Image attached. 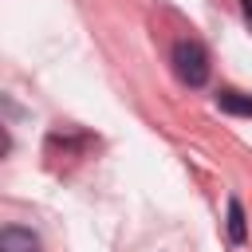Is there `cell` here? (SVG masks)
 <instances>
[{
	"instance_id": "obj_1",
	"label": "cell",
	"mask_w": 252,
	"mask_h": 252,
	"mask_svg": "<svg viewBox=\"0 0 252 252\" xmlns=\"http://www.w3.org/2000/svg\"><path fill=\"white\" fill-rule=\"evenodd\" d=\"M173 71L185 87H205L209 83V55L197 39H181L173 43Z\"/></svg>"
},
{
	"instance_id": "obj_2",
	"label": "cell",
	"mask_w": 252,
	"mask_h": 252,
	"mask_svg": "<svg viewBox=\"0 0 252 252\" xmlns=\"http://www.w3.org/2000/svg\"><path fill=\"white\" fill-rule=\"evenodd\" d=\"M0 252H39V236L32 228H4L0 232Z\"/></svg>"
},
{
	"instance_id": "obj_3",
	"label": "cell",
	"mask_w": 252,
	"mask_h": 252,
	"mask_svg": "<svg viewBox=\"0 0 252 252\" xmlns=\"http://www.w3.org/2000/svg\"><path fill=\"white\" fill-rule=\"evenodd\" d=\"M217 106L228 110V114L252 118V94H244V91H220V94H217Z\"/></svg>"
},
{
	"instance_id": "obj_4",
	"label": "cell",
	"mask_w": 252,
	"mask_h": 252,
	"mask_svg": "<svg viewBox=\"0 0 252 252\" xmlns=\"http://www.w3.org/2000/svg\"><path fill=\"white\" fill-rule=\"evenodd\" d=\"M228 240H232V244H244V240H248V224H244V209H240V201H236V197L228 201Z\"/></svg>"
},
{
	"instance_id": "obj_5",
	"label": "cell",
	"mask_w": 252,
	"mask_h": 252,
	"mask_svg": "<svg viewBox=\"0 0 252 252\" xmlns=\"http://www.w3.org/2000/svg\"><path fill=\"white\" fill-rule=\"evenodd\" d=\"M240 12H244V24L252 28V0H240Z\"/></svg>"
}]
</instances>
